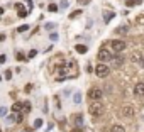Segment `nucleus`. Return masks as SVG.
<instances>
[{
    "mask_svg": "<svg viewBox=\"0 0 144 132\" xmlns=\"http://www.w3.org/2000/svg\"><path fill=\"white\" fill-rule=\"evenodd\" d=\"M4 76H5V80H10V78H12V69H7Z\"/></svg>",
    "mask_w": 144,
    "mask_h": 132,
    "instance_id": "31",
    "label": "nucleus"
},
{
    "mask_svg": "<svg viewBox=\"0 0 144 132\" xmlns=\"http://www.w3.org/2000/svg\"><path fill=\"white\" fill-rule=\"evenodd\" d=\"M0 81H2V76H0Z\"/></svg>",
    "mask_w": 144,
    "mask_h": 132,
    "instance_id": "39",
    "label": "nucleus"
},
{
    "mask_svg": "<svg viewBox=\"0 0 144 132\" xmlns=\"http://www.w3.org/2000/svg\"><path fill=\"white\" fill-rule=\"evenodd\" d=\"M58 9H59V7H58L56 4H49V5H48V10H49V12H56Z\"/></svg>",
    "mask_w": 144,
    "mask_h": 132,
    "instance_id": "20",
    "label": "nucleus"
},
{
    "mask_svg": "<svg viewBox=\"0 0 144 132\" xmlns=\"http://www.w3.org/2000/svg\"><path fill=\"white\" fill-rule=\"evenodd\" d=\"M12 112H14V115L22 114V103H21V102H15V103L12 105Z\"/></svg>",
    "mask_w": 144,
    "mask_h": 132,
    "instance_id": "12",
    "label": "nucleus"
},
{
    "mask_svg": "<svg viewBox=\"0 0 144 132\" xmlns=\"http://www.w3.org/2000/svg\"><path fill=\"white\" fill-rule=\"evenodd\" d=\"M80 14H81V10H75V12H71V14H69V19H75V17H78Z\"/></svg>",
    "mask_w": 144,
    "mask_h": 132,
    "instance_id": "27",
    "label": "nucleus"
},
{
    "mask_svg": "<svg viewBox=\"0 0 144 132\" xmlns=\"http://www.w3.org/2000/svg\"><path fill=\"white\" fill-rule=\"evenodd\" d=\"M141 2H142V0H127L125 5H127V7H134V5H139Z\"/></svg>",
    "mask_w": 144,
    "mask_h": 132,
    "instance_id": "18",
    "label": "nucleus"
},
{
    "mask_svg": "<svg viewBox=\"0 0 144 132\" xmlns=\"http://www.w3.org/2000/svg\"><path fill=\"white\" fill-rule=\"evenodd\" d=\"M22 119H24V114H17V115H15V122H17V124H21Z\"/></svg>",
    "mask_w": 144,
    "mask_h": 132,
    "instance_id": "26",
    "label": "nucleus"
},
{
    "mask_svg": "<svg viewBox=\"0 0 144 132\" xmlns=\"http://www.w3.org/2000/svg\"><path fill=\"white\" fill-rule=\"evenodd\" d=\"M110 132H125V129H124V125L115 124V125H112V127H110Z\"/></svg>",
    "mask_w": 144,
    "mask_h": 132,
    "instance_id": "16",
    "label": "nucleus"
},
{
    "mask_svg": "<svg viewBox=\"0 0 144 132\" xmlns=\"http://www.w3.org/2000/svg\"><path fill=\"white\" fill-rule=\"evenodd\" d=\"M93 73L97 74L98 78H107V76L110 74V66H107L105 63H98V64L95 66Z\"/></svg>",
    "mask_w": 144,
    "mask_h": 132,
    "instance_id": "2",
    "label": "nucleus"
},
{
    "mask_svg": "<svg viewBox=\"0 0 144 132\" xmlns=\"http://www.w3.org/2000/svg\"><path fill=\"white\" fill-rule=\"evenodd\" d=\"M34 127H36V129L43 127V119H36V120H34Z\"/></svg>",
    "mask_w": 144,
    "mask_h": 132,
    "instance_id": "22",
    "label": "nucleus"
},
{
    "mask_svg": "<svg viewBox=\"0 0 144 132\" xmlns=\"http://www.w3.org/2000/svg\"><path fill=\"white\" fill-rule=\"evenodd\" d=\"M0 132H2V129H0Z\"/></svg>",
    "mask_w": 144,
    "mask_h": 132,
    "instance_id": "40",
    "label": "nucleus"
},
{
    "mask_svg": "<svg viewBox=\"0 0 144 132\" xmlns=\"http://www.w3.org/2000/svg\"><path fill=\"white\" fill-rule=\"evenodd\" d=\"M69 120L75 124V127H83V114H73Z\"/></svg>",
    "mask_w": 144,
    "mask_h": 132,
    "instance_id": "8",
    "label": "nucleus"
},
{
    "mask_svg": "<svg viewBox=\"0 0 144 132\" xmlns=\"http://www.w3.org/2000/svg\"><path fill=\"white\" fill-rule=\"evenodd\" d=\"M142 59H144V58H142L141 51H136V49H134V51L131 53V61H132V63H137V64H139Z\"/></svg>",
    "mask_w": 144,
    "mask_h": 132,
    "instance_id": "10",
    "label": "nucleus"
},
{
    "mask_svg": "<svg viewBox=\"0 0 144 132\" xmlns=\"http://www.w3.org/2000/svg\"><path fill=\"white\" fill-rule=\"evenodd\" d=\"M136 24L137 26H144V14H141V15L136 17Z\"/></svg>",
    "mask_w": 144,
    "mask_h": 132,
    "instance_id": "19",
    "label": "nucleus"
},
{
    "mask_svg": "<svg viewBox=\"0 0 144 132\" xmlns=\"http://www.w3.org/2000/svg\"><path fill=\"white\" fill-rule=\"evenodd\" d=\"M114 17H115V12L114 10H103V22L105 24H109Z\"/></svg>",
    "mask_w": 144,
    "mask_h": 132,
    "instance_id": "11",
    "label": "nucleus"
},
{
    "mask_svg": "<svg viewBox=\"0 0 144 132\" xmlns=\"http://www.w3.org/2000/svg\"><path fill=\"white\" fill-rule=\"evenodd\" d=\"M5 61H7V56L5 54H0V64H4Z\"/></svg>",
    "mask_w": 144,
    "mask_h": 132,
    "instance_id": "34",
    "label": "nucleus"
},
{
    "mask_svg": "<svg viewBox=\"0 0 144 132\" xmlns=\"http://www.w3.org/2000/svg\"><path fill=\"white\" fill-rule=\"evenodd\" d=\"M36 54H37V51H36V49H32V51H29V54H27V59H31V58H34Z\"/></svg>",
    "mask_w": 144,
    "mask_h": 132,
    "instance_id": "30",
    "label": "nucleus"
},
{
    "mask_svg": "<svg viewBox=\"0 0 144 132\" xmlns=\"http://www.w3.org/2000/svg\"><path fill=\"white\" fill-rule=\"evenodd\" d=\"M17 59H19V61H24V59H27V58H26L22 53H17Z\"/></svg>",
    "mask_w": 144,
    "mask_h": 132,
    "instance_id": "32",
    "label": "nucleus"
},
{
    "mask_svg": "<svg viewBox=\"0 0 144 132\" xmlns=\"http://www.w3.org/2000/svg\"><path fill=\"white\" fill-rule=\"evenodd\" d=\"M27 14H29L27 10H21V12H19V19H26V17H27Z\"/></svg>",
    "mask_w": 144,
    "mask_h": 132,
    "instance_id": "29",
    "label": "nucleus"
},
{
    "mask_svg": "<svg viewBox=\"0 0 144 132\" xmlns=\"http://www.w3.org/2000/svg\"><path fill=\"white\" fill-rule=\"evenodd\" d=\"M88 112L92 114L93 117L97 115H102L103 112H105V105L102 103V102H90V105H88Z\"/></svg>",
    "mask_w": 144,
    "mask_h": 132,
    "instance_id": "1",
    "label": "nucleus"
},
{
    "mask_svg": "<svg viewBox=\"0 0 144 132\" xmlns=\"http://www.w3.org/2000/svg\"><path fill=\"white\" fill-rule=\"evenodd\" d=\"M90 2H92V0H78V4H80V5H88Z\"/></svg>",
    "mask_w": 144,
    "mask_h": 132,
    "instance_id": "35",
    "label": "nucleus"
},
{
    "mask_svg": "<svg viewBox=\"0 0 144 132\" xmlns=\"http://www.w3.org/2000/svg\"><path fill=\"white\" fill-rule=\"evenodd\" d=\"M115 32H117V34H122V36H125V34L129 32V27H127V26H119V27L115 29Z\"/></svg>",
    "mask_w": 144,
    "mask_h": 132,
    "instance_id": "13",
    "label": "nucleus"
},
{
    "mask_svg": "<svg viewBox=\"0 0 144 132\" xmlns=\"http://www.w3.org/2000/svg\"><path fill=\"white\" fill-rule=\"evenodd\" d=\"M68 5H69V4H68V0H61V5H59V7H61V9H66Z\"/></svg>",
    "mask_w": 144,
    "mask_h": 132,
    "instance_id": "33",
    "label": "nucleus"
},
{
    "mask_svg": "<svg viewBox=\"0 0 144 132\" xmlns=\"http://www.w3.org/2000/svg\"><path fill=\"white\" fill-rule=\"evenodd\" d=\"M120 115L125 117V119H132V117L136 115V108H134L132 105H124V107L120 108Z\"/></svg>",
    "mask_w": 144,
    "mask_h": 132,
    "instance_id": "5",
    "label": "nucleus"
},
{
    "mask_svg": "<svg viewBox=\"0 0 144 132\" xmlns=\"http://www.w3.org/2000/svg\"><path fill=\"white\" fill-rule=\"evenodd\" d=\"M73 103H76V105L81 103V91H75L73 93Z\"/></svg>",
    "mask_w": 144,
    "mask_h": 132,
    "instance_id": "14",
    "label": "nucleus"
},
{
    "mask_svg": "<svg viewBox=\"0 0 144 132\" xmlns=\"http://www.w3.org/2000/svg\"><path fill=\"white\" fill-rule=\"evenodd\" d=\"M14 7H15V10H19V12H21V10H24V9H22V4H19V2H17Z\"/></svg>",
    "mask_w": 144,
    "mask_h": 132,
    "instance_id": "36",
    "label": "nucleus"
},
{
    "mask_svg": "<svg viewBox=\"0 0 144 132\" xmlns=\"http://www.w3.org/2000/svg\"><path fill=\"white\" fill-rule=\"evenodd\" d=\"M7 112H9V110H7L5 107H0V117H5V115H7Z\"/></svg>",
    "mask_w": 144,
    "mask_h": 132,
    "instance_id": "28",
    "label": "nucleus"
},
{
    "mask_svg": "<svg viewBox=\"0 0 144 132\" xmlns=\"http://www.w3.org/2000/svg\"><path fill=\"white\" fill-rule=\"evenodd\" d=\"M105 91H107V93H110V91H112V86H110V85H107V86H105Z\"/></svg>",
    "mask_w": 144,
    "mask_h": 132,
    "instance_id": "38",
    "label": "nucleus"
},
{
    "mask_svg": "<svg viewBox=\"0 0 144 132\" xmlns=\"http://www.w3.org/2000/svg\"><path fill=\"white\" fill-rule=\"evenodd\" d=\"M31 110H32V105H31L29 102H26V103H22V114H29Z\"/></svg>",
    "mask_w": 144,
    "mask_h": 132,
    "instance_id": "17",
    "label": "nucleus"
},
{
    "mask_svg": "<svg viewBox=\"0 0 144 132\" xmlns=\"http://www.w3.org/2000/svg\"><path fill=\"white\" fill-rule=\"evenodd\" d=\"M26 31H29V26L26 24V26H21V27H17V32H26Z\"/></svg>",
    "mask_w": 144,
    "mask_h": 132,
    "instance_id": "25",
    "label": "nucleus"
},
{
    "mask_svg": "<svg viewBox=\"0 0 144 132\" xmlns=\"http://www.w3.org/2000/svg\"><path fill=\"white\" fill-rule=\"evenodd\" d=\"M132 93H134L136 98H144V83H142V81L136 83L134 88H132Z\"/></svg>",
    "mask_w": 144,
    "mask_h": 132,
    "instance_id": "7",
    "label": "nucleus"
},
{
    "mask_svg": "<svg viewBox=\"0 0 144 132\" xmlns=\"http://www.w3.org/2000/svg\"><path fill=\"white\" fill-rule=\"evenodd\" d=\"M97 58L102 61V63H105V61H110V58H112V53L107 49V48H100L98 49V53H97Z\"/></svg>",
    "mask_w": 144,
    "mask_h": 132,
    "instance_id": "6",
    "label": "nucleus"
},
{
    "mask_svg": "<svg viewBox=\"0 0 144 132\" xmlns=\"http://www.w3.org/2000/svg\"><path fill=\"white\" fill-rule=\"evenodd\" d=\"M32 9H34V4H32V0H27V12L31 14V12H32Z\"/></svg>",
    "mask_w": 144,
    "mask_h": 132,
    "instance_id": "24",
    "label": "nucleus"
},
{
    "mask_svg": "<svg viewBox=\"0 0 144 132\" xmlns=\"http://www.w3.org/2000/svg\"><path fill=\"white\" fill-rule=\"evenodd\" d=\"M110 64L112 66H115V68H119V66H122L124 64V58L120 54H112V58H110Z\"/></svg>",
    "mask_w": 144,
    "mask_h": 132,
    "instance_id": "9",
    "label": "nucleus"
},
{
    "mask_svg": "<svg viewBox=\"0 0 144 132\" xmlns=\"http://www.w3.org/2000/svg\"><path fill=\"white\" fill-rule=\"evenodd\" d=\"M88 98H90V102H102L103 91L100 88H97V86H92V88L88 90Z\"/></svg>",
    "mask_w": 144,
    "mask_h": 132,
    "instance_id": "3",
    "label": "nucleus"
},
{
    "mask_svg": "<svg viewBox=\"0 0 144 132\" xmlns=\"http://www.w3.org/2000/svg\"><path fill=\"white\" fill-rule=\"evenodd\" d=\"M54 27H56L54 22H48V24H44V29H46V31H51V29H54Z\"/></svg>",
    "mask_w": 144,
    "mask_h": 132,
    "instance_id": "21",
    "label": "nucleus"
},
{
    "mask_svg": "<svg viewBox=\"0 0 144 132\" xmlns=\"http://www.w3.org/2000/svg\"><path fill=\"white\" fill-rule=\"evenodd\" d=\"M75 49H76V53H80V54H85V53L88 51V48H86L85 44H76Z\"/></svg>",
    "mask_w": 144,
    "mask_h": 132,
    "instance_id": "15",
    "label": "nucleus"
},
{
    "mask_svg": "<svg viewBox=\"0 0 144 132\" xmlns=\"http://www.w3.org/2000/svg\"><path fill=\"white\" fill-rule=\"evenodd\" d=\"M49 39H51V41H58V39H59L58 32H51V34H49Z\"/></svg>",
    "mask_w": 144,
    "mask_h": 132,
    "instance_id": "23",
    "label": "nucleus"
},
{
    "mask_svg": "<svg viewBox=\"0 0 144 132\" xmlns=\"http://www.w3.org/2000/svg\"><path fill=\"white\" fill-rule=\"evenodd\" d=\"M125 46H127V44H125L122 39H115V41L110 42V48H112V51H114L115 54H120V53L125 49Z\"/></svg>",
    "mask_w": 144,
    "mask_h": 132,
    "instance_id": "4",
    "label": "nucleus"
},
{
    "mask_svg": "<svg viewBox=\"0 0 144 132\" xmlns=\"http://www.w3.org/2000/svg\"><path fill=\"white\" fill-rule=\"evenodd\" d=\"M71 132H83V127H76V129H73Z\"/></svg>",
    "mask_w": 144,
    "mask_h": 132,
    "instance_id": "37",
    "label": "nucleus"
}]
</instances>
